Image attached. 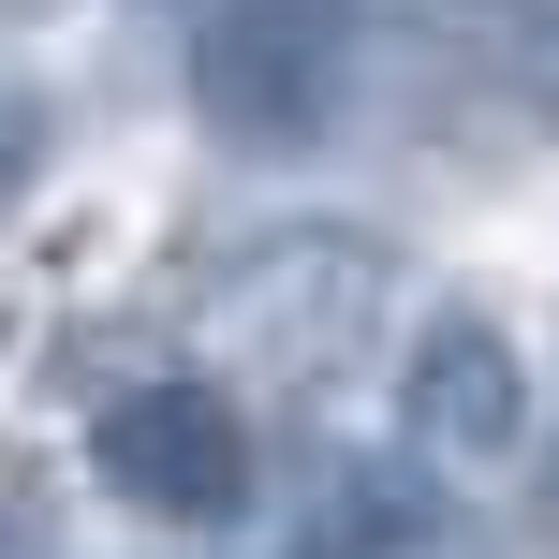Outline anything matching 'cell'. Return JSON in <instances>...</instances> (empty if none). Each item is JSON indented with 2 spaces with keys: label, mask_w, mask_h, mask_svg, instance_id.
<instances>
[{
  "label": "cell",
  "mask_w": 559,
  "mask_h": 559,
  "mask_svg": "<svg viewBox=\"0 0 559 559\" xmlns=\"http://www.w3.org/2000/svg\"><path fill=\"white\" fill-rule=\"evenodd\" d=\"M338 104H354L338 0H206L192 15V118L222 147H324Z\"/></svg>",
  "instance_id": "obj_1"
},
{
  "label": "cell",
  "mask_w": 559,
  "mask_h": 559,
  "mask_svg": "<svg viewBox=\"0 0 559 559\" xmlns=\"http://www.w3.org/2000/svg\"><path fill=\"white\" fill-rule=\"evenodd\" d=\"M531 531H545V559H559V427H545V486H531Z\"/></svg>",
  "instance_id": "obj_9"
},
{
  "label": "cell",
  "mask_w": 559,
  "mask_h": 559,
  "mask_svg": "<svg viewBox=\"0 0 559 559\" xmlns=\"http://www.w3.org/2000/svg\"><path fill=\"white\" fill-rule=\"evenodd\" d=\"M515 104L559 133V0H531V15H515Z\"/></svg>",
  "instance_id": "obj_6"
},
{
  "label": "cell",
  "mask_w": 559,
  "mask_h": 559,
  "mask_svg": "<svg viewBox=\"0 0 559 559\" xmlns=\"http://www.w3.org/2000/svg\"><path fill=\"white\" fill-rule=\"evenodd\" d=\"M29 177H45V88H15V74H0V206H15Z\"/></svg>",
  "instance_id": "obj_7"
},
{
  "label": "cell",
  "mask_w": 559,
  "mask_h": 559,
  "mask_svg": "<svg viewBox=\"0 0 559 559\" xmlns=\"http://www.w3.org/2000/svg\"><path fill=\"white\" fill-rule=\"evenodd\" d=\"M88 472H104L118 515H163V531H222L251 515V427H236L222 383H133L88 427Z\"/></svg>",
  "instance_id": "obj_3"
},
{
  "label": "cell",
  "mask_w": 559,
  "mask_h": 559,
  "mask_svg": "<svg viewBox=\"0 0 559 559\" xmlns=\"http://www.w3.org/2000/svg\"><path fill=\"white\" fill-rule=\"evenodd\" d=\"M309 559H486V531H472L427 472H324Z\"/></svg>",
  "instance_id": "obj_5"
},
{
  "label": "cell",
  "mask_w": 559,
  "mask_h": 559,
  "mask_svg": "<svg viewBox=\"0 0 559 559\" xmlns=\"http://www.w3.org/2000/svg\"><path fill=\"white\" fill-rule=\"evenodd\" d=\"M15 15H29V0H15Z\"/></svg>",
  "instance_id": "obj_10"
},
{
  "label": "cell",
  "mask_w": 559,
  "mask_h": 559,
  "mask_svg": "<svg viewBox=\"0 0 559 559\" xmlns=\"http://www.w3.org/2000/svg\"><path fill=\"white\" fill-rule=\"evenodd\" d=\"M397 442L442 456V472H486V456L531 442V368H515V338L486 324V309H442V324L413 338V368H397Z\"/></svg>",
  "instance_id": "obj_4"
},
{
  "label": "cell",
  "mask_w": 559,
  "mask_h": 559,
  "mask_svg": "<svg viewBox=\"0 0 559 559\" xmlns=\"http://www.w3.org/2000/svg\"><path fill=\"white\" fill-rule=\"evenodd\" d=\"M368 324H383V236H265V251H236L222 280V338L280 383H324V368L368 354Z\"/></svg>",
  "instance_id": "obj_2"
},
{
  "label": "cell",
  "mask_w": 559,
  "mask_h": 559,
  "mask_svg": "<svg viewBox=\"0 0 559 559\" xmlns=\"http://www.w3.org/2000/svg\"><path fill=\"white\" fill-rule=\"evenodd\" d=\"M0 559H59V531H45V515H15V501H0Z\"/></svg>",
  "instance_id": "obj_8"
}]
</instances>
